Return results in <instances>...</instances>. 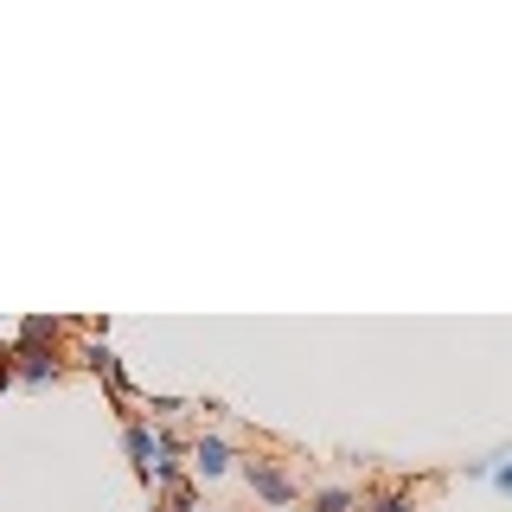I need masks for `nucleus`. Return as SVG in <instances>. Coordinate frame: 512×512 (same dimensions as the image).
Instances as JSON below:
<instances>
[{
    "instance_id": "6e6552de",
    "label": "nucleus",
    "mask_w": 512,
    "mask_h": 512,
    "mask_svg": "<svg viewBox=\"0 0 512 512\" xmlns=\"http://www.w3.org/2000/svg\"><path fill=\"white\" fill-rule=\"evenodd\" d=\"M493 487H500V493H506V500H512V448H506V461H500V474H493Z\"/></svg>"
},
{
    "instance_id": "39448f33",
    "label": "nucleus",
    "mask_w": 512,
    "mask_h": 512,
    "mask_svg": "<svg viewBox=\"0 0 512 512\" xmlns=\"http://www.w3.org/2000/svg\"><path fill=\"white\" fill-rule=\"evenodd\" d=\"M308 512H359V493L352 487H320L308 500Z\"/></svg>"
},
{
    "instance_id": "f03ea898",
    "label": "nucleus",
    "mask_w": 512,
    "mask_h": 512,
    "mask_svg": "<svg viewBox=\"0 0 512 512\" xmlns=\"http://www.w3.org/2000/svg\"><path fill=\"white\" fill-rule=\"evenodd\" d=\"M58 372H64V359L52 346H20V352H13V378H26V384H45Z\"/></svg>"
},
{
    "instance_id": "423d86ee",
    "label": "nucleus",
    "mask_w": 512,
    "mask_h": 512,
    "mask_svg": "<svg viewBox=\"0 0 512 512\" xmlns=\"http://www.w3.org/2000/svg\"><path fill=\"white\" fill-rule=\"evenodd\" d=\"M84 365H90L96 378H109V384H116V391L128 384V378H122V365H116V352H109V346H84Z\"/></svg>"
},
{
    "instance_id": "20e7f679",
    "label": "nucleus",
    "mask_w": 512,
    "mask_h": 512,
    "mask_svg": "<svg viewBox=\"0 0 512 512\" xmlns=\"http://www.w3.org/2000/svg\"><path fill=\"white\" fill-rule=\"evenodd\" d=\"M192 468H199L205 480H218L224 468H231V442H224V436H199V442H192Z\"/></svg>"
},
{
    "instance_id": "7ed1b4c3",
    "label": "nucleus",
    "mask_w": 512,
    "mask_h": 512,
    "mask_svg": "<svg viewBox=\"0 0 512 512\" xmlns=\"http://www.w3.org/2000/svg\"><path fill=\"white\" fill-rule=\"evenodd\" d=\"M154 436H160V429H148L141 416H128L122 448H128V461H135V474H141V480H154Z\"/></svg>"
},
{
    "instance_id": "1a4fd4ad",
    "label": "nucleus",
    "mask_w": 512,
    "mask_h": 512,
    "mask_svg": "<svg viewBox=\"0 0 512 512\" xmlns=\"http://www.w3.org/2000/svg\"><path fill=\"white\" fill-rule=\"evenodd\" d=\"M186 512H218V506H186Z\"/></svg>"
},
{
    "instance_id": "f257e3e1",
    "label": "nucleus",
    "mask_w": 512,
    "mask_h": 512,
    "mask_svg": "<svg viewBox=\"0 0 512 512\" xmlns=\"http://www.w3.org/2000/svg\"><path fill=\"white\" fill-rule=\"evenodd\" d=\"M244 480H250V493H256L269 512H288V506H295V474L276 468V461H250Z\"/></svg>"
},
{
    "instance_id": "0eeeda50",
    "label": "nucleus",
    "mask_w": 512,
    "mask_h": 512,
    "mask_svg": "<svg viewBox=\"0 0 512 512\" xmlns=\"http://www.w3.org/2000/svg\"><path fill=\"white\" fill-rule=\"evenodd\" d=\"M365 506H372V512H410V506H416V493H410V487H384V493H372Z\"/></svg>"
}]
</instances>
